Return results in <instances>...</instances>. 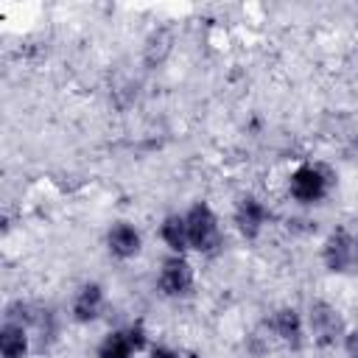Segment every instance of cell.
I'll list each match as a JSON object with an SVG mask.
<instances>
[{
    "label": "cell",
    "instance_id": "6da1fadb",
    "mask_svg": "<svg viewBox=\"0 0 358 358\" xmlns=\"http://www.w3.org/2000/svg\"><path fill=\"white\" fill-rule=\"evenodd\" d=\"M185 224H187L190 249H196V252H213L221 243L218 218H215V213H213V207L207 201H196L185 213Z\"/></svg>",
    "mask_w": 358,
    "mask_h": 358
},
{
    "label": "cell",
    "instance_id": "7a4b0ae2",
    "mask_svg": "<svg viewBox=\"0 0 358 358\" xmlns=\"http://www.w3.org/2000/svg\"><path fill=\"white\" fill-rule=\"evenodd\" d=\"M322 260L333 274L358 271V238L347 229H333L322 246Z\"/></svg>",
    "mask_w": 358,
    "mask_h": 358
},
{
    "label": "cell",
    "instance_id": "3957f363",
    "mask_svg": "<svg viewBox=\"0 0 358 358\" xmlns=\"http://www.w3.org/2000/svg\"><path fill=\"white\" fill-rule=\"evenodd\" d=\"M327 187H330V176L324 173V168L319 165H299L291 179H288V190L291 196L299 201V204H316L327 196Z\"/></svg>",
    "mask_w": 358,
    "mask_h": 358
},
{
    "label": "cell",
    "instance_id": "277c9868",
    "mask_svg": "<svg viewBox=\"0 0 358 358\" xmlns=\"http://www.w3.org/2000/svg\"><path fill=\"white\" fill-rule=\"evenodd\" d=\"M308 322H310V333H313V341L319 347H330L336 344L341 336H344V324H341V316L338 310L330 305V302H310V310H308Z\"/></svg>",
    "mask_w": 358,
    "mask_h": 358
},
{
    "label": "cell",
    "instance_id": "5b68a950",
    "mask_svg": "<svg viewBox=\"0 0 358 358\" xmlns=\"http://www.w3.org/2000/svg\"><path fill=\"white\" fill-rule=\"evenodd\" d=\"M157 285H159V291L165 296H185V294H190V288H193V266L182 255H171L168 260H162Z\"/></svg>",
    "mask_w": 358,
    "mask_h": 358
},
{
    "label": "cell",
    "instance_id": "8992f818",
    "mask_svg": "<svg viewBox=\"0 0 358 358\" xmlns=\"http://www.w3.org/2000/svg\"><path fill=\"white\" fill-rule=\"evenodd\" d=\"M268 213H266V204L257 199V196H241L238 207H235V227L243 238H257L263 224H266Z\"/></svg>",
    "mask_w": 358,
    "mask_h": 358
},
{
    "label": "cell",
    "instance_id": "52a82bcc",
    "mask_svg": "<svg viewBox=\"0 0 358 358\" xmlns=\"http://www.w3.org/2000/svg\"><path fill=\"white\" fill-rule=\"evenodd\" d=\"M106 246H109V252H112L115 257L129 260V257H134V255L140 252V246H143L140 229H137L134 224H129V221H115V224L109 227V232H106Z\"/></svg>",
    "mask_w": 358,
    "mask_h": 358
},
{
    "label": "cell",
    "instance_id": "ba28073f",
    "mask_svg": "<svg viewBox=\"0 0 358 358\" xmlns=\"http://www.w3.org/2000/svg\"><path fill=\"white\" fill-rule=\"evenodd\" d=\"M271 327L277 333V338L282 344H288L291 350H299L305 341V327H302V316L296 308H280L271 316Z\"/></svg>",
    "mask_w": 358,
    "mask_h": 358
},
{
    "label": "cell",
    "instance_id": "9c48e42d",
    "mask_svg": "<svg viewBox=\"0 0 358 358\" xmlns=\"http://www.w3.org/2000/svg\"><path fill=\"white\" fill-rule=\"evenodd\" d=\"M103 308V285L101 282H84L73 296V319L76 322H92L98 319Z\"/></svg>",
    "mask_w": 358,
    "mask_h": 358
},
{
    "label": "cell",
    "instance_id": "30bf717a",
    "mask_svg": "<svg viewBox=\"0 0 358 358\" xmlns=\"http://www.w3.org/2000/svg\"><path fill=\"white\" fill-rule=\"evenodd\" d=\"M0 352L3 358H25L28 355V330L22 322L8 319L0 330Z\"/></svg>",
    "mask_w": 358,
    "mask_h": 358
},
{
    "label": "cell",
    "instance_id": "8fae6325",
    "mask_svg": "<svg viewBox=\"0 0 358 358\" xmlns=\"http://www.w3.org/2000/svg\"><path fill=\"white\" fill-rule=\"evenodd\" d=\"M159 235L165 241V246L173 252V255H182L185 249H190V241H187V224H185V215H165L162 227H159Z\"/></svg>",
    "mask_w": 358,
    "mask_h": 358
},
{
    "label": "cell",
    "instance_id": "7c38bea8",
    "mask_svg": "<svg viewBox=\"0 0 358 358\" xmlns=\"http://www.w3.org/2000/svg\"><path fill=\"white\" fill-rule=\"evenodd\" d=\"M134 347L126 336V330H112L101 344H98V358H134Z\"/></svg>",
    "mask_w": 358,
    "mask_h": 358
},
{
    "label": "cell",
    "instance_id": "4fadbf2b",
    "mask_svg": "<svg viewBox=\"0 0 358 358\" xmlns=\"http://www.w3.org/2000/svg\"><path fill=\"white\" fill-rule=\"evenodd\" d=\"M126 336H129V341H131V347H134L137 352L145 347V327H143V322L129 324V327H126Z\"/></svg>",
    "mask_w": 358,
    "mask_h": 358
},
{
    "label": "cell",
    "instance_id": "5bb4252c",
    "mask_svg": "<svg viewBox=\"0 0 358 358\" xmlns=\"http://www.w3.org/2000/svg\"><path fill=\"white\" fill-rule=\"evenodd\" d=\"M344 350H347V358H358V330L344 333Z\"/></svg>",
    "mask_w": 358,
    "mask_h": 358
},
{
    "label": "cell",
    "instance_id": "9a60e30c",
    "mask_svg": "<svg viewBox=\"0 0 358 358\" xmlns=\"http://www.w3.org/2000/svg\"><path fill=\"white\" fill-rule=\"evenodd\" d=\"M151 358H182V355L173 352L171 347H151Z\"/></svg>",
    "mask_w": 358,
    "mask_h": 358
}]
</instances>
